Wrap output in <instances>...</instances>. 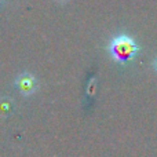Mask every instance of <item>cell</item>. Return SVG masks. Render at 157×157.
<instances>
[{"instance_id":"6da1fadb","label":"cell","mask_w":157,"mask_h":157,"mask_svg":"<svg viewBox=\"0 0 157 157\" xmlns=\"http://www.w3.org/2000/svg\"><path fill=\"white\" fill-rule=\"evenodd\" d=\"M139 51L138 44L132 37L127 35H119L110 41L109 44V52L113 59L119 62H128L131 61L135 54Z\"/></svg>"},{"instance_id":"7a4b0ae2","label":"cell","mask_w":157,"mask_h":157,"mask_svg":"<svg viewBox=\"0 0 157 157\" xmlns=\"http://www.w3.org/2000/svg\"><path fill=\"white\" fill-rule=\"evenodd\" d=\"M17 87L19 88L21 94L24 95H30L36 91V87H37V81L36 78L29 73H24L17 78Z\"/></svg>"},{"instance_id":"3957f363","label":"cell","mask_w":157,"mask_h":157,"mask_svg":"<svg viewBox=\"0 0 157 157\" xmlns=\"http://www.w3.org/2000/svg\"><path fill=\"white\" fill-rule=\"evenodd\" d=\"M153 68H155V71L157 72V58L155 59V62H153Z\"/></svg>"}]
</instances>
